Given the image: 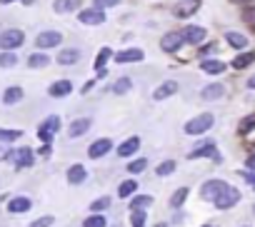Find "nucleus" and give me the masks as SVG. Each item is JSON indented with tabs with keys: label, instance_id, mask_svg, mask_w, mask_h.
I'll list each match as a JSON object with an SVG mask.
<instances>
[{
	"label": "nucleus",
	"instance_id": "7c9ffc66",
	"mask_svg": "<svg viewBox=\"0 0 255 227\" xmlns=\"http://www.w3.org/2000/svg\"><path fill=\"white\" fill-rule=\"evenodd\" d=\"M188 187H180V190H175L173 192V197H170V207H183V202H185V197H188Z\"/></svg>",
	"mask_w": 255,
	"mask_h": 227
},
{
	"label": "nucleus",
	"instance_id": "49530a36",
	"mask_svg": "<svg viewBox=\"0 0 255 227\" xmlns=\"http://www.w3.org/2000/svg\"><path fill=\"white\" fill-rule=\"evenodd\" d=\"M248 87H250V90H255V75H253V77L248 80Z\"/></svg>",
	"mask_w": 255,
	"mask_h": 227
},
{
	"label": "nucleus",
	"instance_id": "603ef678",
	"mask_svg": "<svg viewBox=\"0 0 255 227\" xmlns=\"http://www.w3.org/2000/svg\"><path fill=\"white\" fill-rule=\"evenodd\" d=\"M203 227H213V225H203Z\"/></svg>",
	"mask_w": 255,
	"mask_h": 227
},
{
	"label": "nucleus",
	"instance_id": "bb28decb",
	"mask_svg": "<svg viewBox=\"0 0 255 227\" xmlns=\"http://www.w3.org/2000/svg\"><path fill=\"white\" fill-rule=\"evenodd\" d=\"M253 60H255V53H253V50H250V53H243V55H238V58L233 60V68H235V70H243V68L253 65Z\"/></svg>",
	"mask_w": 255,
	"mask_h": 227
},
{
	"label": "nucleus",
	"instance_id": "ea45409f",
	"mask_svg": "<svg viewBox=\"0 0 255 227\" xmlns=\"http://www.w3.org/2000/svg\"><path fill=\"white\" fill-rule=\"evenodd\" d=\"M108 207H110V197H100V200H95V202L90 205L93 212H103V210H108Z\"/></svg>",
	"mask_w": 255,
	"mask_h": 227
},
{
	"label": "nucleus",
	"instance_id": "c756f323",
	"mask_svg": "<svg viewBox=\"0 0 255 227\" xmlns=\"http://www.w3.org/2000/svg\"><path fill=\"white\" fill-rule=\"evenodd\" d=\"M150 205H153V197L150 195H138V197L130 200V210H145Z\"/></svg>",
	"mask_w": 255,
	"mask_h": 227
},
{
	"label": "nucleus",
	"instance_id": "a19ab883",
	"mask_svg": "<svg viewBox=\"0 0 255 227\" xmlns=\"http://www.w3.org/2000/svg\"><path fill=\"white\" fill-rule=\"evenodd\" d=\"M110 55H113V53H110V48H103V50H100V55L95 58V70H98V68H103V65L108 63V58H110Z\"/></svg>",
	"mask_w": 255,
	"mask_h": 227
},
{
	"label": "nucleus",
	"instance_id": "423d86ee",
	"mask_svg": "<svg viewBox=\"0 0 255 227\" xmlns=\"http://www.w3.org/2000/svg\"><path fill=\"white\" fill-rule=\"evenodd\" d=\"M225 187H228V182H223V180H208V182L200 187V197H203V200L215 202V200H218V195H220Z\"/></svg>",
	"mask_w": 255,
	"mask_h": 227
},
{
	"label": "nucleus",
	"instance_id": "6e6552de",
	"mask_svg": "<svg viewBox=\"0 0 255 227\" xmlns=\"http://www.w3.org/2000/svg\"><path fill=\"white\" fill-rule=\"evenodd\" d=\"M110 150H113V143H110L108 138H100V140H95V143L88 148V155H90L93 160H100V157H105Z\"/></svg>",
	"mask_w": 255,
	"mask_h": 227
},
{
	"label": "nucleus",
	"instance_id": "2eb2a0df",
	"mask_svg": "<svg viewBox=\"0 0 255 227\" xmlns=\"http://www.w3.org/2000/svg\"><path fill=\"white\" fill-rule=\"evenodd\" d=\"M73 92V82L70 80H58V82H53L50 87H48V95L50 97H65V95H70Z\"/></svg>",
	"mask_w": 255,
	"mask_h": 227
},
{
	"label": "nucleus",
	"instance_id": "f8f14e48",
	"mask_svg": "<svg viewBox=\"0 0 255 227\" xmlns=\"http://www.w3.org/2000/svg\"><path fill=\"white\" fill-rule=\"evenodd\" d=\"M78 20L85 23V25H100V23L105 20V13H103L100 8H90V10H83V13L78 15Z\"/></svg>",
	"mask_w": 255,
	"mask_h": 227
},
{
	"label": "nucleus",
	"instance_id": "8fccbe9b",
	"mask_svg": "<svg viewBox=\"0 0 255 227\" xmlns=\"http://www.w3.org/2000/svg\"><path fill=\"white\" fill-rule=\"evenodd\" d=\"M233 3H248V0H233Z\"/></svg>",
	"mask_w": 255,
	"mask_h": 227
},
{
	"label": "nucleus",
	"instance_id": "72a5a7b5",
	"mask_svg": "<svg viewBox=\"0 0 255 227\" xmlns=\"http://www.w3.org/2000/svg\"><path fill=\"white\" fill-rule=\"evenodd\" d=\"M253 128H255V112H250V115H248V118H245V120L238 125V133H240V135H248Z\"/></svg>",
	"mask_w": 255,
	"mask_h": 227
},
{
	"label": "nucleus",
	"instance_id": "5fc2aeb1",
	"mask_svg": "<svg viewBox=\"0 0 255 227\" xmlns=\"http://www.w3.org/2000/svg\"><path fill=\"white\" fill-rule=\"evenodd\" d=\"M245 227H248V225H245Z\"/></svg>",
	"mask_w": 255,
	"mask_h": 227
},
{
	"label": "nucleus",
	"instance_id": "3c124183",
	"mask_svg": "<svg viewBox=\"0 0 255 227\" xmlns=\"http://www.w3.org/2000/svg\"><path fill=\"white\" fill-rule=\"evenodd\" d=\"M0 3H13V0H0Z\"/></svg>",
	"mask_w": 255,
	"mask_h": 227
},
{
	"label": "nucleus",
	"instance_id": "9d476101",
	"mask_svg": "<svg viewBox=\"0 0 255 227\" xmlns=\"http://www.w3.org/2000/svg\"><path fill=\"white\" fill-rule=\"evenodd\" d=\"M195 157H213L215 162H220V155H218V150H215L213 140H205L200 148H195V150L190 152V160H195Z\"/></svg>",
	"mask_w": 255,
	"mask_h": 227
},
{
	"label": "nucleus",
	"instance_id": "a211bd4d",
	"mask_svg": "<svg viewBox=\"0 0 255 227\" xmlns=\"http://www.w3.org/2000/svg\"><path fill=\"white\" fill-rule=\"evenodd\" d=\"M85 177H88V170L83 165H70L68 167V182L70 185H83Z\"/></svg>",
	"mask_w": 255,
	"mask_h": 227
},
{
	"label": "nucleus",
	"instance_id": "f3484780",
	"mask_svg": "<svg viewBox=\"0 0 255 227\" xmlns=\"http://www.w3.org/2000/svg\"><path fill=\"white\" fill-rule=\"evenodd\" d=\"M200 70L208 73V75H220V73L225 70V63H220V60H215V58H203V60H200Z\"/></svg>",
	"mask_w": 255,
	"mask_h": 227
},
{
	"label": "nucleus",
	"instance_id": "58836bf2",
	"mask_svg": "<svg viewBox=\"0 0 255 227\" xmlns=\"http://www.w3.org/2000/svg\"><path fill=\"white\" fill-rule=\"evenodd\" d=\"M240 18H243V20H245V23H248V25H250V28L255 30V5L245 8V10L240 13Z\"/></svg>",
	"mask_w": 255,
	"mask_h": 227
},
{
	"label": "nucleus",
	"instance_id": "7ed1b4c3",
	"mask_svg": "<svg viewBox=\"0 0 255 227\" xmlns=\"http://www.w3.org/2000/svg\"><path fill=\"white\" fill-rule=\"evenodd\" d=\"M60 130V118L58 115H50V118H45V123L38 128V138L45 143V145H50V140H53V135Z\"/></svg>",
	"mask_w": 255,
	"mask_h": 227
},
{
	"label": "nucleus",
	"instance_id": "0eeeda50",
	"mask_svg": "<svg viewBox=\"0 0 255 227\" xmlns=\"http://www.w3.org/2000/svg\"><path fill=\"white\" fill-rule=\"evenodd\" d=\"M60 40H63V35H60L58 30H43V33L35 38V45H38L40 50H48V48H58Z\"/></svg>",
	"mask_w": 255,
	"mask_h": 227
},
{
	"label": "nucleus",
	"instance_id": "e433bc0d",
	"mask_svg": "<svg viewBox=\"0 0 255 227\" xmlns=\"http://www.w3.org/2000/svg\"><path fill=\"white\" fill-rule=\"evenodd\" d=\"M23 133L20 130H3L0 128V143H13V140H18Z\"/></svg>",
	"mask_w": 255,
	"mask_h": 227
},
{
	"label": "nucleus",
	"instance_id": "c9c22d12",
	"mask_svg": "<svg viewBox=\"0 0 255 227\" xmlns=\"http://www.w3.org/2000/svg\"><path fill=\"white\" fill-rule=\"evenodd\" d=\"M178 165H175V160H165V162H160L158 165V170H155V175H160V177H165V175H170L173 170H175Z\"/></svg>",
	"mask_w": 255,
	"mask_h": 227
},
{
	"label": "nucleus",
	"instance_id": "b1692460",
	"mask_svg": "<svg viewBox=\"0 0 255 227\" xmlns=\"http://www.w3.org/2000/svg\"><path fill=\"white\" fill-rule=\"evenodd\" d=\"M23 95H25L23 87H18V85H15V87H8V90L3 92V102H5V105H15V102L23 100Z\"/></svg>",
	"mask_w": 255,
	"mask_h": 227
},
{
	"label": "nucleus",
	"instance_id": "79ce46f5",
	"mask_svg": "<svg viewBox=\"0 0 255 227\" xmlns=\"http://www.w3.org/2000/svg\"><path fill=\"white\" fill-rule=\"evenodd\" d=\"M55 222V217H50V215H45V217H40V220H35L30 227H50Z\"/></svg>",
	"mask_w": 255,
	"mask_h": 227
},
{
	"label": "nucleus",
	"instance_id": "a878e982",
	"mask_svg": "<svg viewBox=\"0 0 255 227\" xmlns=\"http://www.w3.org/2000/svg\"><path fill=\"white\" fill-rule=\"evenodd\" d=\"M225 40H228L233 48H238V50L248 48V38H245L243 33H228V35H225Z\"/></svg>",
	"mask_w": 255,
	"mask_h": 227
},
{
	"label": "nucleus",
	"instance_id": "dca6fc26",
	"mask_svg": "<svg viewBox=\"0 0 255 227\" xmlns=\"http://www.w3.org/2000/svg\"><path fill=\"white\" fill-rule=\"evenodd\" d=\"M138 148H140V138H128L123 145H118V157H130L138 152Z\"/></svg>",
	"mask_w": 255,
	"mask_h": 227
},
{
	"label": "nucleus",
	"instance_id": "4c0bfd02",
	"mask_svg": "<svg viewBox=\"0 0 255 227\" xmlns=\"http://www.w3.org/2000/svg\"><path fill=\"white\" fill-rule=\"evenodd\" d=\"M130 227H145V212H143V210H133V215H130Z\"/></svg>",
	"mask_w": 255,
	"mask_h": 227
},
{
	"label": "nucleus",
	"instance_id": "f03ea898",
	"mask_svg": "<svg viewBox=\"0 0 255 227\" xmlns=\"http://www.w3.org/2000/svg\"><path fill=\"white\" fill-rule=\"evenodd\" d=\"M23 43H25V33L18 30V28H10V30L0 33V48L3 50H18Z\"/></svg>",
	"mask_w": 255,
	"mask_h": 227
},
{
	"label": "nucleus",
	"instance_id": "cd10ccee",
	"mask_svg": "<svg viewBox=\"0 0 255 227\" xmlns=\"http://www.w3.org/2000/svg\"><path fill=\"white\" fill-rule=\"evenodd\" d=\"M83 227H108V220H105L100 212H93L90 217L83 220Z\"/></svg>",
	"mask_w": 255,
	"mask_h": 227
},
{
	"label": "nucleus",
	"instance_id": "39448f33",
	"mask_svg": "<svg viewBox=\"0 0 255 227\" xmlns=\"http://www.w3.org/2000/svg\"><path fill=\"white\" fill-rule=\"evenodd\" d=\"M180 35H183V40L188 43V45H203L205 43V28H200V25H185L183 30H180Z\"/></svg>",
	"mask_w": 255,
	"mask_h": 227
},
{
	"label": "nucleus",
	"instance_id": "864d4df0",
	"mask_svg": "<svg viewBox=\"0 0 255 227\" xmlns=\"http://www.w3.org/2000/svg\"><path fill=\"white\" fill-rule=\"evenodd\" d=\"M253 212H255V207H253Z\"/></svg>",
	"mask_w": 255,
	"mask_h": 227
},
{
	"label": "nucleus",
	"instance_id": "a18cd8bd",
	"mask_svg": "<svg viewBox=\"0 0 255 227\" xmlns=\"http://www.w3.org/2000/svg\"><path fill=\"white\" fill-rule=\"evenodd\" d=\"M10 157V152L8 150H3V148H0V160H8Z\"/></svg>",
	"mask_w": 255,
	"mask_h": 227
},
{
	"label": "nucleus",
	"instance_id": "1a4fd4ad",
	"mask_svg": "<svg viewBox=\"0 0 255 227\" xmlns=\"http://www.w3.org/2000/svg\"><path fill=\"white\" fill-rule=\"evenodd\" d=\"M183 35L180 33H168L163 40H160V48H163V53H178L180 48H183Z\"/></svg>",
	"mask_w": 255,
	"mask_h": 227
},
{
	"label": "nucleus",
	"instance_id": "473e14b6",
	"mask_svg": "<svg viewBox=\"0 0 255 227\" xmlns=\"http://www.w3.org/2000/svg\"><path fill=\"white\" fill-rule=\"evenodd\" d=\"M130 87H133L130 77H120V80H118V82L113 85V92H115V95H125L128 90H130Z\"/></svg>",
	"mask_w": 255,
	"mask_h": 227
},
{
	"label": "nucleus",
	"instance_id": "aec40b11",
	"mask_svg": "<svg viewBox=\"0 0 255 227\" xmlns=\"http://www.w3.org/2000/svg\"><path fill=\"white\" fill-rule=\"evenodd\" d=\"M90 130V118H80V120H75L70 128H68V135L75 140V138H80V135H85Z\"/></svg>",
	"mask_w": 255,
	"mask_h": 227
},
{
	"label": "nucleus",
	"instance_id": "ddd939ff",
	"mask_svg": "<svg viewBox=\"0 0 255 227\" xmlns=\"http://www.w3.org/2000/svg\"><path fill=\"white\" fill-rule=\"evenodd\" d=\"M10 160L15 162V167H30L33 165V150L30 148H20V150L10 152Z\"/></svg>",
	"mask_w": 255,
	"mask_h": 227
},
{
	"label": "nucleus",
	"instance_id": "412c9836",
	"mask_svg": "<svg viewBox=\"0 0 255 227\" xmlns=\"http://www.w3.org/2000/svg\"><path fill=\"white\" fill-rule=\"evenodd\" d=\"M83 5V0H55L53 3V10L55 13H73Z\"/></svg>",
	"mask_w": 255,
	"mask_h": 227
},
{
	"label": "nucleus",
	"instance_id": "37998d69",
	"mask_svg": "<svg viewBox=\"0 0 255 227\" xmlns=\"http://www.w3.org/2000/svg\"><path fill=\"white\" fill-rule=\"evenodd\" d=\"M120 3V0H95V8H113V5H118Z\"/></svg>",
	"mask_w": 255,
	"mask_h": 227
},
{
	"label": "nucleus",
	"instance_id": "c03bdc74",
	"mask_svg": "<svg viewBox=\"0 0 255 227\" xmlns=\"http://www.w3.org/2000/svg\"><path fill=\"white\" fill-rule=\"evenodd\" d=\"M245 165H248V167H250V170H255V155H250V157H248V162H245Z\"/></svg>",
	"mask_w": 255,
	"mask_h": 227
},
{
	"label": "nucleus",
	"instance_id": "4be33fe9",
	"mask_svg": "<svg viewBox=\"0 0 255 227\" xmlns=\"http://www.w3.org/2000/svg\"><path fill=\"white\" fill-rule=\"evenodd\" d=\"M55 60H58L60 65H75V63L80 60V50H75V48H68V50H60Z\"/></svg>",
	"mask_w": 255,
	"mask_h": 227
},
{
	"label": "nucleus",
	"instance_id": "f704fd0d",
	"mask_svg": "<svg viewBox=\"0 0 255 227\" xmlns=\"http://www.w3.org/2000/svg\"><path fill=\"white\" fill-rule=\"evenodd\" d=\"M148 167V160L145 157H138V160H133L130 165H128V172H133V175H140L143 170Z\"/></svg>",
	"mask_w": 255,
	"mask_h": 227
},
{
	"label": "nucleus",
	"instance_id": "4468645a",
	"mask_svg": "<svg viewBox=\"0 0 255 227\" xmlns=\"http://www.w3.org/2000/svg\"><path fill=\"white\" fill-rule=\"evenodd\" d=\"M178 92V82L175 80H165L163 85H158L155 87V92H153V100H168L170 95H175Z\"/></svg>",
	"mask_w": 255,
	"mask_h": 227
},
{
	"label": "nucleus",
	"instance_id": "5701e85b",
	"mask_svg": "<svg viewBox=\"0 0 255 227\" xmlns=\"http://www.w3.org/2000/svg\"><path fill=\"white\" fill-rule=\"evenodd\" d=\"M223 95H225V87H223L220 82H213V85H208V87L200 90V97H203V100H218V97H223Z\"/></svg>",
	"mask_w": 255,
	"mask_h": 227
},
{
	"label": "nucleus",
	"instance_id": "f257e3e1",
	"mask_svg": "<svg viewBox=\"0 0 255 227\" xmlns=\"http://www.w3.org/2000/svg\"><path fill=\"white\" fill-rule=\"evenodd\" d=\"M213 123H215V118L210 115V112H203V115H198V118L185 123V133L188 135H203V133H208L213 128Z\"/></svg>",
	"mask_w": 255,
	"mask_h": 227
},
{
	"label": "nucleus",
	"instance_id": "2f4dec72",
	"mask_svg": "<svg viewBox=\"0 0 255 227\" xmlns=\"http://www.w3.org/2000/svg\"><path fill=\"white\" fill-rule=\"evenodd\" d=\"M15 63H18V58H15L13 50H3V53H0V68H13Z\"/></svg>",
	"mask_w": 255,
	"mask_h": 227
},
{
	"label": "nucleus",
	"instance_id": "9b49d317",
	"mask_svg": "<svg viewBox=\"0 0 255 227\" xmlns=\"http://www.w3.org/2000/svg\"><path fill=\"white\" fill-rule=\"evenodd\" d=\"M143 58H145V53H143L140 48H130V50H123V53H118V55H115V63L128 65V63H140Z\"/></svg>",
	"mask_w": 255,
	"mask_h": 227
},
{
	"label": "nucleus",
	"instance_id": "393cba45",
	"mask_svg": "<svg viewBox=\"0 0 255 227\" xmlns=\"http://www.w3.org/2000/svg\"><path fill=\"white\" fill-rule=\"evenodd\" d=\"M133 192H138V180H125L120 187H118V197H130Z\"/></svg>",
	"mask_w": 255,
	"mask_h": 227
},
{
	"label": "nucleus",
	"instance_id": "de8ad7c7",
	"mask_svg": "<svg viewBox=\"0 0 255 227\" xmlns=\"http://www.w3.org/2000/svg\"><path fill=\"white\" fill-rule=\"evenodd\" d=\"M245 177H248V180H250V185L255 187V175H245Z\"/></svg>",
	"mask_w": 255,
	"mask_h": 227
},
{
	"label": "nucleus",
	"instance_id": "c85d7f7f",
	"mask_svg": "<svg viewBox=\"0 0 255 227\" xmlns=\"http://www.w3.org/2000/svg\"><path fill=\"white\" fill-rule=\"evenodd\" d=\"M50 63V58L45 55V53H33L30 58H28V68H45Z\"/></svg>",
	"mask_w": 255,
	"mask_h": 227
},
{
	"label": "nucleus",
	"instance_id": "6ab92c4d",
	"mask_svg": "<svg viewBox=\"0 0 255 227\" xmlns=\"http://www.w3.org/2000/svg\"><path fill=\"white\" fill-rule=\"evenodd\" d=\"M33 207V202H30V197H13L10 202H8V212H13V215H20V212H28Z\"/></svg>",
	"mask_w": 255,
	"mask_h": 227
},
{
	"label": "nucleus",
	"instance_id": "09e8293b",
	"mask_svg": "<svg viewBox=\"0 0 255 227\" xmlns=\"http://www.w3.org/2000/svg\"><path fill=\"white\" fill-rule=\"evenodd\" d=\"M155 227H168V225H165V222H158V225H155Z\"/></svg>",
	"mask_w": 255,
	"mask_h": 227
},
{
	"label": "nucleus",
	"instance_id": "20e7f679",
	"mask_svg": "<svg viewBox=\"0 0 255 227\" xmlns=\"http://www.w3.org/2000/svg\"><path fill=\"white\" fill-rule=\"evenodd\" d=\"M240 202V190H235V187H225L220 195H218V200H215V207L218 210H230V207H235Z\"/></svg>",
	"mask_w": 255,
	"mask_h": 227
}]
</instances>
